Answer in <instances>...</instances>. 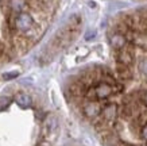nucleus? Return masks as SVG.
Returning a JSON list of instances; mask_svg holds the SVG:
<instances>
[{"label":"nucleus","instance_id":"11","mask_svg":"<svg viewBox=\"0 0 147 146\" xmlns=\"http://www.w3.org/2000/svg\"><path fill=\"white\" fill-rule=\"evenodd\" d=\"M136 16H138V20L140 23V26H147V8L140 10Z\"/></svg>","mask_w":147,"mask_h":146},{"label":"nucleus","instance_id":"3","mask_svg":"<svg viewBox=\"0 0 147 146\" xmlns=\"http://www.w3.org/2000/svg\"><path fill=\"white\" fill-rule=\"evenodd\" d=\"M101 107L102 106L97 102V100H88V102L82 106V111H84L85 116H88V118H90V119H93V118H97V116L100 115Z\"/></svg>","mask_w":147,"mask_h":146},{"label":"nucleus","instance_id":"7","mask_svg":"<svg viewBox=\"0 0 147 146\" xmlns=\"http://www.w3.org/2000/svg\"><path fill=\"white\" fill-rule=\"evenodd\" d=\"M116 72H117V75L120 77L121 80H131L132 79V71L129 69L128 65H123V64H119L117 62V65H116Z\"/></svg>","mask_w":147,"mask_h":146},{"label":"nucleus","instance_id":"12","mask_svg":"<svg viewBox=\"0 0 147 146\" xmlns=\"http://www.w3.org/2000/svg\"><path fill=\"white\" fill-rule=\"evenodd\" d=\"M139 71L143 76H147V57L142 58L139 62Z\"/></svg>","mask_w":147,"mask_h":146},{"label":"nucleus","instance_id":"14","mask_svg":"<svg viewBox=\"0 0 147 146\" xmlns=\"http://www.w3.org/2000/svg\"><path fill=\"white\" fill-rule=\"evenodd\" d=\"M9 103H11V99H9V97H1V99H0V110H4L5 107H8Z\"/></svg>","mask_w":147,"mask_h":146},{"label":"nucleus","instance_id":"10","mask_svg":"<svg viewBox=\"0 0 147 146\" xmlns=\"http://www.w3.org/2000/svg\"><path fill=\"white\" fill-rule=\"evenodd\" d=\"M135 120L139 123V126H140V127H142L143 124H146L147 123V108H146V110H140V111H139V114L136 115Z\"/></svg>","mask_w":147,"mask_h":146},{"label":"nucleus","instance_id":"16","mask_svg":"<svg viewBox=\"0 0 147 146\" xmlns=\"http://www.w3.org/2000/svg\"><path fill=\"white\" fill-rule=\"evenodd\" d=\"M16 76H19V73H18V72H11V73H4V75H3V79H5V80L15 79Z\"/></svg>","mask_w":147,"mask_h":146},{"label":"nucleus","instance_id":"5","mask_svg":"<svg viewBox=\"0 0 147 146\" xmlns=\"http://www.w3.org/2000/svg\"><path fill=\"white\" fill-rule=\"evenodd\" d=\"M116 61L119 62V64L131 67V65L134 64V54H132V52H131L129 49L121 48V49H119L117 53H116Z\"/></svg>","mask_w":147,"mask_h":146},{"label":"nucleus","instance_id":"6","mask_svg":"<svg viewBox=\"0 0 147 146\" xmlns=\"http://www.w3.org/2000/svg\"><path fill=\"white\" fill-rule=\"evenodd\" d=\"M86 89H88V87L80 80V81H76V83H73L70 85L69 92H70L71 96H74V97H82V96H85Z\"/></svg>","mask_w":147,"mask_h":146},{"label":"nucleus","instance_id":"1","mask_svg":"<svg viewBox=\"0 0 147 146\" xmlns=\"http://www.w3.org/2000/svg\"><path fill=\"white\" fill-rule=\"evenodd\" d=\"M125 39L129 41L132 45L140 48L142 50L147 52V33L144 31H134V30H128L125 33Z\"/></svg>","mask_w":147,"mask_h":146},{"label":"nucleus","instance_id":"13","mask_svg":"<svg viewBox=\"0 0 147 146\" xmlns=\"http://www.w3.org/2000/svg\"><path fill=\"white\" fill-rule=\"evenodd\" d=\"M7 49H5L4 43L0 41V61H4V60H7Z\"/></svg>","mask_w":147,"mask_h":146},{"label":"nucleus","instance_id":"9","mask_svg":"<svg viewBox=\"0 0 147 146\" xmlns=\"http://www.w3.org/2000/svg\"><path fill=\"white\" fill-rule=\"evenodd\" d=\"M15 102L18 103L20 107H23V108H28V107H31V104H32L31 97L28 96L27 93H18V95L15 96Z\"/></svg>","mask_w":147,"mask_h":146},{"label":"nucleus","instance_id":"8","mask_svg":"<svg viewBox=\"0 0 147 146\" xmlns=\"http://www.w3.org/2000/svg\"><path fill=\"white\" fill-rule=\"evenodd\" d=\"M125 43H127V39H125V37L123 34H119V33H115L111 37V45L116 50H119V49L124 48Z\"/></svg>","mask_w":147,"mask_h":146},{"label":"nucleus","instance_id":"2","mask_svg":"<svg viewBox=\"0 0 147 146\" xmlns=\"http://www.w3.org/2000/svg\"><path fill=\"white\" fill-rule=\"evenodd\" d=\"M94 91V96L98 100H102V99H107L115 92V89L111 84H108L107 81H101V83H97V84L93 87Z\"/></svg>","mask_w":147,"mask_h":146},{"label":"nucleus","instance_id":"4","mask_svg":"<svg viewBox=\"0 0 147 146\" xmlns=\"http://www.w3.org/2000/svg\"><path fill=\"white\" fill-rule=\"evenodd\" d=\"M117 106H116L115 103H107L105 106L101 107V112H100V115L104 120H107L108 123H111L113 120L116 119V116H117Z\"/></svg>","mask_w":147,"mask_h":146},{"label":"nucleus","instance_id":"15","mask_svg":"<svg viewBox=\"0 0 147 146\" xmlns=\"http://www.w3.org/2000/svg\"><path fill=\"white\" fill-rule=\"evenodd\" d=\"M139 134H140V138H142V139L147 141V123L143 124L142 127H140V130H139Z\"/></svg>","mask_w":147,"mask_h":146}]
</instances>
